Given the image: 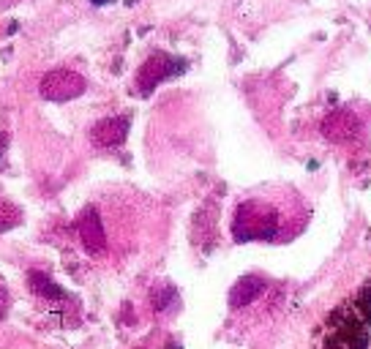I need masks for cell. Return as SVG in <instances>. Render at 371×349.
Listing matches in <instances>:
<instances>
[{"instance_id":"obj_5","label":"cell","mask_w":371,"mask_h":349,"mask_svg":"<svg viewBox=\"0 0 371 349\" xmlns=\"http://www.w3.org/2000/svg\"><path fill=\"white\" fill-rule=\"evenodd\" d=\"M77 232H80V240H83L85 251L90 257H99L104 248H107V238H104V226H102V219L93 207H87L77 224Z\"/></svg>"},{"instance_id":"obj_8","label":"cell","mask_w":371,"mask_h":349,"mask_svg":"<svg viewBox=\"0 0 371 349\" xmlns=\"http://www.w3.org/2000/svg\"><path fill=\"white\" fill-rule=\"evenodd\" d=\"M322 131H325L328 140H350L352 134H355V118H352L350 112L330 115L328 121H325V125H322Z\"/></svg>"},{"instance_id":"obj_2","label":"cell","mask_w":371,"mask_h":349,"mask_svg":"<svg viewBox=\"0 0 371 349\" xmlns=\"http://www.w3.org/2000/svg\"><path fill=\"white\" fill-rule=\"evenodd\" d=\"M284 205L254 197L241 202L235 210V221H232V235L238 243H251V240H287L292 232L287 226V216L281 213Z\"/></svg>"},{"instance_id":"obj_1","label":"cell","mask_w":371,"mask_h":349,"mask_svg":"<svg viewBox=\"0 0 371 349\" xmlns=\"http://www.w3.org/2000/svg\"><path fill=\"white\" fill-rule=\"evenodd\" d=\"M371 330V284L360 289L350 303L336 308L328 319L322 349H369Z\"/></svg>"},{"instance_id":"obj_4","label":"cell","mask_w":371,"mask_h":349,"mask_svg":"<svg viewBox=\"0 0 371 349\" xmlns=\"http://www.w3.org/2000/svg\"><path fill=\"white\" fill-rule=\"evenodd\" d=\"M183 68H186L183 61H178V58H172V55H164V52H156V55H150V58L142 63V68H140V74H137V85H140V90L147 96V93H153L164 80H172V77L183 74Z\"/></svg>"},{"instance_id":"obj_9","label":"cell","mask_w":371,"mask_h":349,"mask_svg":"<svg viewBox=\"0 0 371 349\" xmlns=\"http://www.w3.org/2000/svg\"><path fill=\"white\" fill-rule=\"evenodd\" d=\"M30 289L36 292V295H44V298H55V300H61L66 298V292L61 287H55L44 273H36V270H30Z\"/></svg>"},{"instance_id":"obj_3","label":"cell","mask_w":371,"mask_h":349,"mask_svg":"<svg viewBox=\"0 0 371 349\" xmlns=\"http://www.w3.org/2000/svg\"><path fill=\"white\" fill-rule=\"evenodd\" d=\"M87 82L83 74L71 71V68H52L49 74H44L39 93L47 102H71L77 96H83Z\"/></svg>"},{"instance_id":"obj_11","label":"cell","mask_w":371,"mask_h":349,"mask_svg":"<svg viewBox=\"0 0 371 349\" xmlns=\"http://www.w3.org/2000/svg\"><path fill=\"white\" fill-rule=\"evenodd\" d=\"M153 303H156L159 311H164L166 306H172V303H175V289H162V292H156Z\"/></svg>"},{"instance_id":"obj_14","label":"cell","mask_w":371,"mask_h":349,"mask_svg":"<svg viewBox=\"0 0 371 349\" xmlns=\"http://www.w3.org/2000/svg\"><path fill=\"white\" fill-rule=\"evenodd\" d=\"M93 3H96V6H102V3H109V0H93Z\"/></svg>"},{"instance_id":"obj_12","label":"cell","mask_w":371,"mask_h":349,"mask_svg":"<svg viewBox=\"0 0 371 349\" xmlns=\"http://www.w3.org/2000/svg\"><path fill=\"white\" fill-rule=\"evenodd\" d=\"M6 311H8V295H6V289H0V319L6 317Z\"/></svg>"},{"instance_id":"obj_13","label":"cell","mask_w":371,"mask_h":349,"mask_svg":"<svg viewBox=\"0 0 371 349\" xmlns=\"http://www.w3.org/2000/svg\"><path fill=\"white\" fill-rule=\"evenodd\" d=\"M6 147H8V134H6V131H0V159H3Z\"/></svg>"},{"instance_id":"obj_6","label":"cell","mask_w":371,"mask_h":349,"mask_svg":"<svg viewBox=\"0 0 371 349\" xmlns=\"http://www.w3.org/2000/svg\"><path fill=\"white\" fill-rule=\"evenodd\" d=\"M126 134H128V118H107V121L93 125L90 140L96 147H115V145L123 142Z\"/></svg>"},{"instance_id":"obj_10","label":"cell","mask_w":371,"mask_h":349,"mask_svg":"<svg viewBox=\"0 0 371 349\" xmlns=\"http://www.w3.org/2000/svg\"><path fill=\"white\" fill-rule=\"evenodd\" d=\"M22 221V213L17 205H11V202H6V200H0V232H8V229H14V226Z\"/></svg>"},{"instance_id":"obj_7","label":"cell","mask_w":371,"mask_h":349,"mask_svg":"<svg viewBox=\"0 0 371 349\" xmlns=\"http://www.w3.org/2000/svg\"><path fill=\"white\" fill-rule=\"evenodd\" d=\"M265 289H268V281H265V278H260V276H243L235 287L229 289V306L232 308L248 306V303H254Z\"/></svg>"}]
</instances>
